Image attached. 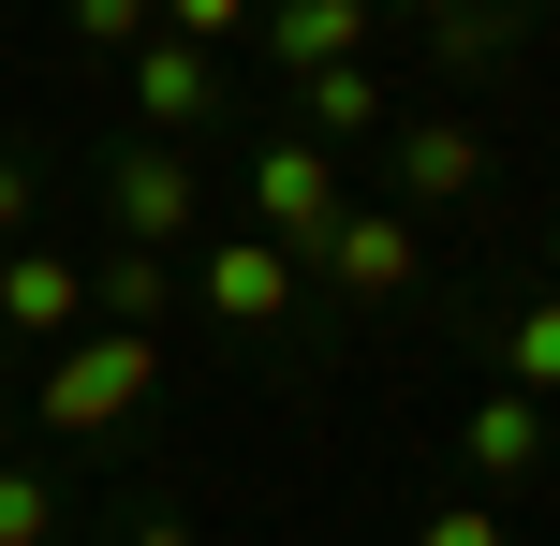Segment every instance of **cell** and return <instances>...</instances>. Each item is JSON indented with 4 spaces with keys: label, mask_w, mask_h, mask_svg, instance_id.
I'll list each match as a JSON object with an SVG mask.
<instances>
[{
    "label": "cell",
    "mask_w": 560,
    "mask_h": 546,
    "mask_svg": "<svg viewBox=\"0 0 560 546\" xmlns=\"http://www.w3.org/2000/svg\"><path fill=\"white\" fill-rule=\"evenodd\" d=\"M148 399H163V340H148V325H89V340H59L45 384H30L45 443H133Z\"/></svg>",
    "instance_id": "cell-1"
},
{
    "label": "cell",
    "mask_w": 560,
    "mask_h": 546,
    "mask_svg": "<svg viewBox=\"0 0 560 546\" xmlns=\"http://www.w3.org/2000/svg\"><path fill=\"white\" fill-rule=\"evenodd\" d=\"M104 236L118 252H177L192 266V236H207V163L192 148H104Z\"/></svg>",
    "instance_id": "cell-2"
},
{
    "label": "cell",
    "mask_w": 560,
    "mask_h": 546,
    "mask_svg": "<svg viewBox=\"0 0 560 546\" xmlns=\"http://www.w3.org/2000/svg\"><path fill=\"white\" fill-rule=\"evenodd\" d=\"M192 295H207V325H222V340H280V325L310 311V266L280 252V236L222 222V236H192Z\"/></svg>",
    "instance_id": "cell-3"
},
{
    "label": "cell",
    "mask_w": 560,
    "mask_h": 546,
    "mask_svg": "<svg viewBox=\"0 0 560 546\" xmlns=\"http://www.w3.org/2000/svg\"><path fill=\"white\" fill-rule=\"evenodd\" d=\"M413 281H428V236H413V207H384V193H354L325 222V252H310V295H339V311H398Z\"/></svg>",
    "instance_id": "cell-4"
},
{
    "label": "cell",
    "mask_w": 560,
    "mask_h": 546,
    "mask_svg": "<svg viewBox=\"0 0 560 546\" xmlns=\"http://www.w3.org/2000/svg\"><path fill=\"white\" fill-rule=\"evenodd\" d=\"M339 207H354V163H339V148H310L295 118H280V133H252V236H280V252L310 266Z\"/></svg>",
    "instance_id": "cell-5"
},
{
    "label": "cell",
    "mask_w": 560,
    "mask_h": 546,
    "mask_svg": "<svg viewBox=\"0 0 560 546\" xmlns=\"http://www.w3.org/2000/svg\"><path fill=\"white\" fill-rule=\"evenodd\" d=\"M118 89H133V133H148V148H207V133L236 118V59L163 45V30H148V45L118 59Z\"/></svg>",
    "instance_id": "cell-6"
},
{
    "label": "cell",
    "mask_w": 560,
    "mask_h": 546,
    "mask_svg": "<svg viewBox=\"0 0 560 546\" xmlns=\"http://www.w3.org/2000/svg\"><path fill=\"white\" fill-rule=\"evenodd\" d=\"M472 193H487V133L472 118H398L384 133V207L428 222V207H472Z\"/></svg>",
    "instance_id": "cell-7"
},
{
    "label": "cell",
    "mask_w": 560,
    "mask_h": 546,
    "mask_svg": "<svg viewBox=\"0 0 560 546\" xmlns=\"http://www.w3.org/2000/svg\"><path fill=\"white\" fill-rule=\"evenodd\" d=\"M457 458H472V502H516V488L546 473V399L472 384V414H457Z\"/></svg>",
    "instance_id": "cell-8"
},
{
    "label": "cell",
    "mask_w": 560,
    "mask_h": 546,
    "mask_svg": "<svg viewBox=\"0 0 560 546\" xmlns=\"http://www.w3.org/2000/svg\"><path fill=\"white\" fill-rule=\"evenodd\" d=\"M0 340H15V355L89 340V266L74 252H15V266H0Z\"/></svg>",
    "instance_id": "cell-9"
},
{
    "label": "cell",
    "mask_w": 560,
    "mask_h": 546,
    "mask_svg": "<svg viewBox=\"0 0 560 546\" xmlns=\"http://www.w3.org/2000/svg\"><path fill=\"white\" fill-rule=\"evenodd\" d=\"M369 30H384L369 0H266L252 45L280 59V74H339V59H369Z\"/></svg>",
    "instance_id": "cell-10"
},
{
    "label": "cell",
    "mask_w": 560,
    "mask_h": 546,
    "mask_svg": "<svg viewBox=\"0 0 560 546\" xmlns=\"http://www.w3.org/2000/svg\"><path fill=\"white\" fill-rule=\"evenodd\" d=\"M295 133H310V148H384L398 104H384V74H369V59H339V74H295Z\"/></svg>",
    "instance_id": "cell-11"
},
{
    "label": "cell",
    "mask_w": 560,
    "mask_h": 546,
    "mask_svg": "<svg viewBox=\"0 0 560 546\" xmlns=\"http://www.w3.org/2000/svg\"><path fill=\"white\" fill-rule=\"evenodd\" d=\"M177 295H192L177 252H118V236H104V266H89V325H163Z\"/></svg>",
    "instance_id": "cell-12"
},
{
    "label": "cell",
    "mask_w": 560,
    "mask_h": 546,
    "mask_svg": "<svg viewBox=\"0 0 560 546\" xmlns=\"http://www.w3.org/2000/svg\"><path fill=\"white\" fill-rule=\"evenodd\" d=\"M487 355H502L516 399H560V295H516V311H487Z\"/></svg>",
    "instance_id": "cell-13"
},
{
    "label": "cell",
    "mask_w": 560,
    "mask_h": 546,
    "mask_svg": "<svg viewBox=\"0 0 560 546\" xmlns=\"http://www.w3.org/2000/svg\"><path fill=\"white\" fill-rule=\"evenodd\" d=\"M428 59H443V74H516V15H487V0H443V15H428Z\"/></svg>",
    "instance_id": "cell-14"
},
{
    "label": "cell",
    "mask_w": 560,
    "mask_h": 546,
    "mask_svg": "<svg viewBox=\"0 0 560 546\" xmlns=\"http://www.w3.org/2000/svg\"><path fill=\"white\" fill-rule=\"evenodd\" d=\"M59 532H74L59 473H45V458H0V546H59Z\"/></svg>",
    "instance_id": "cell-15"
},
{
    "label": "cell",
    "mask_w": 560,
    "mask_h": 546,
    "mask_svg": "<svg viewBox=\"0 0 560 546\" xmlns=\"http://www.w3.org/2000/svg\"><path fill=\"white\" fill-rule=\"evenodd\" d=\"M266 30V0H163V45H207V59H236Z\"/></svg>",
    "instance_id": "cell-16"
},
{
    "label": "cell",
    "mask_w": 560,
    "mask_h": 546,
    "mask_svg": "<svg viewBox=\"0 0 560 546\" xmlns=\"http://www.w3.org/2000/svg\"><path fill=\"white\" fill-rule=\"evenodd\" d=\"M74 15V45H104V59H133L148 30H163V0H59Z\"/></svg>",
    "instance_id": "cell-17"
},
{
    "label": "cell",
    "mask_w": 560,
    "mask_h": 546,
    "mask_svg": "<svg viewBox=\"0 0 560 546\" xmlns=\"http://www.w3.org/2000/svg\"><path fill=\"white\" fill-rule=\"evenodd\" d=\"M30 207H45V177H30V148H0V266L30 252Z\"/></svg>",
    "instance_id": "cell-18"
},
{
    "label": "cell",
    "mask_w": 560,
    "mask_h": 546,
    "mask_svg": "<svg viewBox=\"0 0 560 546\" xmlns=\"http://www.w3.org/2000/svg\"><path fill=\"white\" fill-rule=\"evenodd\" d=\"M413 546H516L502 502H443V518H413Z\"/></svg>",
    "instance_id": "cell-19"
},
{
    "label": "cell",
    "mask_w": 560,
    "mask_h": 546,
    "mask_svg": "<svg viewBox=\"0 0 560 546\" xmlns=\"http://www.w3.org/2000/svg\"><path fill=\"white\" fill-rule=\"evenodd\" d=\"M118 546H207V532L177 518V502H133V518H118Z\"/></svg>",
    "instance_id": "cell-20"
},
{
    "label": "cell",
    "mask_w": 560,
    "mask_h": 546,
    "mask_svg": "<svg viewBox=\"0 0 560 546\" xmlns=\"http://www.w3.org/2000/svg\"><path fill=\"white\" fill-rule=\"evenodd\" d=\"M369 15H398V30H428V15H443V0H369Z\"/></svg>",
    "instance_id": "cell-21"
},
{
    "label": "cell",
    "mask_w": 560,
    "mask_h": 546,
    "mask_svg": "<svg viewBox=\"0 0 560 546\" xmlns=\"http://www.w3.org/2000/svg\"><path fill=\"white\" fill-rule=\"evenodd\" d=\"M487 15H516V30H532V15H546V0H487Z\"/></svg>",
    "instance_id": "cell-22"
},
{
    "label": "cell",
    "mask_w": 560,
    "mask_h": 546,
    "mask_svg": "<svg viewBox=\"0 0 560 546\" xmlns=\"http://www.w3.org/2000/svg\"><path fill=\"white\" fill-rule=\"evenodd\" d=\"M546 295H560V222H546Z\"/></svg>",
    "instance_id": "cell-23"
}]
</instances>
